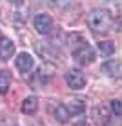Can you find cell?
I'll return each instance as SVG.
<instances>
[{
  "label": "cell",
  "instance_id": "obj_9",
  "mask_svg": "<svg viewBox=\"0 0 122 126\" xmlns=\"http://www.w3.org/2000/svg\"><path fill=\"white\" fill-rule=\"evenodd\" d=\"M16 68H18V71H22V73H27L29 69L33 68V57L29 53H18V57H16Z\"/></svg>",
  "mask_w": 122,
  "mask_h": 126
},
{
  "label": "cell",
  "instance_id": "obj_12",
  "mask_svg": "<svg viewBox=\"0 0 122 126\" xmlns=\"http://www.w3.org/2000/svg\"><path fill=\"white\" fill-rule=\"evenodd\" d=\"M66 40H68V46H69V49H71V51H73V49H77L78 46L86 44V38L82 37L80 33H69Z\"/></svg>",
  "mask_w": 122,
  "mask_h": 126
},
{
  "label": "cell",
  "instance_id": "obj_10",
  "mask_svg": "<svg viewBox=\"0 0 122 126\" xmlns=\"http://www.w3.org/2000/svg\"><path fill=\"white\" fill-rule=\"evenodd\" d=\"M20 110H22V113L26 115H33L35 111L38 110V99L35 97V95H29V97H26L22 101V106H20Z\"/></svg>",
  "mask_w": 122,
  "mask_h": 126
},
{
  "label": "cell",
  "instance_id": "obj_3",
  "mask_svg": "<svg viewBox=\"0 0 122 126\" xmlns=\"http://www.w3.org/2000/svg\"><path fill=\"white\" fill-rule=\"evenodd\" d=\"M86 82H88V79H86L84 71H80L78 68H71L66 73V84L71 90H82L86 86Z\"/></svg>",
  "mask_w": 122,
  "mask_h": 126
},
{
  "label": "cell",
  "instance_id": "obj_4",
  "mask_svg": "<svg viewBox=\"0 0 122 126\" xmlns=\"http://www.w3.org/2000/svg\"><path fill=\"white\" fill-rule=\"evenodd\" d=\"M91 119H93V123H95V124H98V126H106V124H109V121H111V111L108 110L104 104L93 106V110H91Z\"/></svg>",
  "mask_w": 122,
  "mask_h": 126
},
{
  "label": "cell",
  "instance_id": "obj_13",
  "mask_svg": "<svg viewBox=\"0 0 122 126\" xmlns=\"http://www.w3.org/2000/svg\"><path fill=\"white\" fill-rule=\"evenodd\" d=\"M11 86V73L7 69H0V95L7 93Z\"/></svg>",
  "mask_w": 122,
  "mask_h": 126
},
{
  "label": "cell",
  "instance_id": "obj_15",
  "mask_svg": "<svg viewBox=\"0 0 122 126\" xmlns=\"http://www.w3.org/2000/svg\"><path fill=\"white\" fill-rule=\"evenodd\" d=\"M46 4L55 7V9H68L73 4V0H46Z\"/></svg>",
  "mask_w": 122,
  "mask_h": 126
},
{
  "label": "cell",
  "instance_id": "obj_2",
  "mask_svg": "<svg viewBox=\"0 0 122 126\" xmlns=\"http://www.w3.org/2000/svg\"><path fill=\"white\" fill-rule=\"evenodd\" d=\"M71 53H73V59H75L78 64H82V66H88V64H91L95 60V51H93V47H91L88 42L82 44V46H78L77 49L71 51Z\"/></svg>",
  "mask_w": 122,
  "mask_h": 126
},
{
  "label": "cell",
  "instance_id": "obj_5",
  "mask_svg": "<svg viewBox=\"0 0 122 126\" xmlns=\"http://www.w3.org/2000/svg\"><path fill=\"white\" fill-rule=\"evenodd\" d=\"M53 28H55V24H53V18H51L49 15L40 13V15L35 16V29L40 35H49L53 31Z\"/></svg>",
  "mask_w": 122,
  "mask_h": 126
},
{
  "label": "cell",
  "instance_id": "obj_1",
  "mask_svg": "<svg viewBox=\"0 0 122 126\" xmlns=\"http://www.w3.org/2000/svg\"><path fill=\"white\" fill-rule=\"evenodd\" d=\"M113 15L109 9H104V7H97V9H91L89 16H88V26L93 29L95 33H108L113 28Z\"/></svg>",
  "mask_w": 122,
  "mask_h": 126
},
{
  "label": "cell",
  "instance_id": "obj_17",
  "mask_svg": "<svg viewBox=\"0 0 122 126\" xmlns=\"http://www.w3.org/2000/svg\"><path fill=\"white\" fill-rule=\"evenodd\" d=\"M9 2L13 4V6H16V7H20V6H22V4H24V0H9Z\"/></svg>",
  "mask_w": 122,
  "mask_h": 126
},
{
  "label": "cell",
  "instance_id": "obj_7",
  "mask_svg": "<svg viewBox=\"0 0 122 126\" xmlns=\"http://www.w3.org/2000/svg\"><path fill=\"white\" fill-rule=\"evenodd\" d=\"M102 71L106 73L108 77H113V79H120L122 77V60L111 59L108 62L102 64Z\"/></svg>",
  "mask_w": 122,
  "mask_h": 126
},
{
  "label": "cell",
  "instance_id": "obj_14",
  "mask_svg": "<svg viewBox=\"0 0 122 126\" xmlns=\"http://www.w3.org/2000/svg\"><path fill=\"white\" fill-rule=\"evenodd\" d=\"M98 51L104 55V57H109V55L115 53V44L109 40H104V42H98Z\"/></svg>",
  "mask_w": 122,
  "mask_h": 126
},
{
  "label": "cell",
  "instance_id": "obj_11",
  "mask_svg": "<svg viewBox=\"0 0 122 126\" xmlns=\"http://www.w3.org/2000/svg\"><path fill=\"white\" fill-rule=\"evenodd\" d=\"M68 111L71 117H77V115H82L86 110V104L84 101H80V99H73V101H69V104H66Z\"/></svg>",
  "mask_w": 122,
  "mask_h": 126
},
{
  "label": "cell",
  "instance_id": "obj_6",
  "mask_svg": "<svg viewBox=\"0 0 122 126\" xmlns=\"http://www.w3.org/2000/svg\"><path fill=\"white\" fill-rule=\"evenodd\" d=\"M49 111H51V115H53L58 123H62V124L68 123V121L71 119V115H69L66 104H62V102H51L49 104Z\"/></svg>",
  "mask_w": 122,
  "mask_h": 126
},
{
  "label": "cell",
  "instance_id": "obj_16",
  "mask_svg": "<svg viewBox=\"0 0 122 126\" xmlns=\"http://www.w3.org/2000/svg\"><path fill=\"white\" fill-rule=\"evenodd\" d=\"M111 111L115 115H122V102L119 99H115V101H111Z\"/></svg>",
  "mask_w": 122,
  "mask_h": 126
},
{
  "label": "cell",
  "instance_id": "obj_8",
  "mask_svg": "<svg viewBox=\"0 0 122 126\" xmlns=\"http://www.w3.org/2000/svg\"><path fill=\"white\" fill-rule=\"evenodd\" d=\"M15 55V42L9 38H0V60H9Z\"/></svg>",
  "mask_w": 122,
  "mask_h": 126
}]
</instances>
